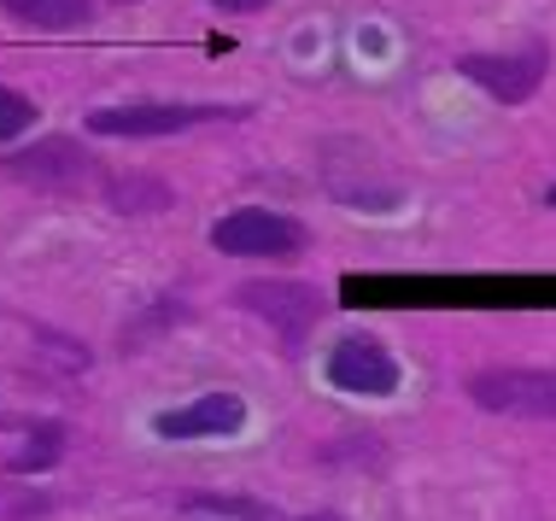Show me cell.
I'll return each instance as SVG.
<instances>
[{
  "label": "cell",
  "mask_w": 556,
  "mask_h": 521,
  "mask_svg": "<svg viewBox=\"0 0 556 521\" xmlns=\"http://www.w3.org/2000/svg\"><path fill=\"white\" fill-rule=\"evenodd\" d=\"M217 117H240L223 106H100L88 112V129L112 141H153V136H182V129L217 124Z\"/></svg>",
  "instance_id": "4"
},
{
  "label": "cell",
  "mask_w": 556,
  "mask_h": 521,
  "mask_svg": "<svg viewBox=\"0 0 556 521\" xmlns=\"http://www.w3.org/2000/svg\"><path fill=\"white\" fill-rule=\"evenodd\" d=\"M193 510H235L247 521H276V510H264V504H247V498H188Z\"/></svg>",
  "instance_id": "12"
},
{
  "label": "cell",
  "mask_w": 556,
  "mask_h": 521,
  "mask_svg": "<svg viewBox=\"0 0 556 521\" xmlns=\"http://www.w3.org/2000/svg\"><path fill=\"white\" fill-rule=\"evenodd\" d=\"M328 381L352 398H387V393H399V364L387 346H375L364 334H345L328 352Z\"/></svg>",
  "instance_id": "5"
},
{
  "label": "cell",
  "mask_w": 556,
  "mask_h": 521,
  "mask_svg": "<svg viewBox=\"0 0 556 521\" xmlns=\"http://www.w3.org/2000/svg\"><path fill=\"white\" fill-rule=\"evenodd\" d=\"M29 29H83L94 18V0H0Z\"/></svg>",
  "instance_id": "9"
},
{
  "label": "cell",
  "mask_w": 556,
  "mask_h": 521,
  "mask_svg": "<svg viewBox=\"0 0 556 521\" xmlns=\"http://www.w3.org/2000/svg\"><path fill=\"white\" fill-rule=\"evenodd\" d=\"M305 521H340V516H305Z\"/></svg>",
  "instance_id": "14"
},
{
  "label": "cell",
  "mask_w": 556,
  "mask_h": 521,
  "mask_svg": "<svg viewBox=\"0 0 556 521\" xmlns=\"http://www.w3.org/2000/svg\"><path fill=\"white\" fill-rule=\"evenodd\" d=\"M59 452H65V422H53V416H48V422H29V445L12 457V469H18V474L53 469Z\"/></svg>",
  "instance_id": "10"
},
{
  "label": "cell",
  "mask_w": 556,
  "mask_h": 521,
  "mask_svg": "<svg viewBox=\"0 0 556 521\" xmlns=\"http://www.w3.org/2000/svg\"><path fill=\"white\" fill-rule=\"evenodd\" d=\"M212 246L229 258H293L305 246V223L264 212V205H240V212L212 223Z\"/></svg>",
  "instance_id": "1"
},
{
  "label": "cell",
  "mask_w": 556,
  "mask_h": 521,
  "mask_svg": "<svg viewBox=\"0 0 556 521\" xmlns=\"http://www.w3.org/2000/svg\"><path fill=\"white\" fill-rule=\"evenodd\" d=\"M469 398L492 416L556 422V369H486L469 381Z\"/></svg>",
  "instance_id": "2"
},
{
  "label": "cell",
  "mask_w": 556,
  "mask_h": 521,
  "mask_svg": "<svg viewBox=\"0 0 556 521\" xmlns=\"http://www.w3.org/2000/svg\"><path fill=\"white\" fill-rule=\"evenodd\" d=\"M29 129H36V100L18 88H0V141H18Z\"/></svg>",
  "instance_id": "11"
},
{
  "label": "cell",
  "mask_w": 556,
  "mask_h": 521,
  "mask_svg": "<svg viewBox=\"0 0 556 521\" xmlns=\"http://www.w3.org/2000/svg\"><path fill=\"white\" fill-rule=\"evenodd\" d=\"M212 7H217V12H235V18H240V12H264L269 0H212Z\"/></svg>",
  "instance_id": "13"
},
{
  "label": "cell",
  "mask_w": 556,
  "mask_h": 521,
  "mask_svg": "<svg viewBox=\"0 0 556 521\" xmlns=\"http://www.w3.org/2000/svg\"><path fill=\"white\" fill-rule=\"evenodd\" d=\"M457 71L469 82L486 88L498 106H521V100H533L539 82H545L551 48H545V41H528V48H516V53H463Z\"/></svg>",
  "instance_id": "3"
},
{
  "label": "cell",
  "mask_w": 556,
  "mask_h": 521,
  "mask_svg": "<svg viewBox=\"0 0 556 521\" xmlns=\"http://www.w3.org/2000/svg\"><path fill=\"white\" fill-rule=\"evenodd\" d=\"M247 428V398L240 393H205L193 405L159 410L153 416V434L159 440H235Z\"/></svg>",
  "instance_id": "6"
},
{
  "label": "cell",
  "mask_w": 556,
  "mask_h": 521,
  "mask_svg": "<svg viewBox=\"0 0 556 521\" xmlns=\"http://www.w3.org/2000/svg\"><path fill=\"white\" fill-rule=\"evenodd\" d=\"M545 200H551V205H556V188H551V193H545Z\"/></svg>",
  "instance_id": "15"
},
{
  "label": "cell",
  "mask_w": 556,
  "mask_h": 521,
  "mask_svg": "<svg viewBox=\"0 0 556 521\" xmlns=\"http://www.w3.org/2000/svg\"><path fill=\"white\" fill-rule=\"evenodd\" d=\"M0 170L18 176V182H29V188H77L94 165H88V153L71 136H53V141L24 147V153H7Z\"/></svg>",
  "instance_id": "7"
},
{
  "label": "cell",
  "mask_w": 556,
  "mask_h": 521,
  "mask_svg": "<svg viewBox=\"0 0 556 521\" xmlns=\"http://www.w3.org/2000/svg\"><path fill=\"white\" fill-rule=\"evenodd\" d=\"M240 305L258 310V317H269L288 340L305 334V322L323 310L317 293H311V288H293V281H269V288H264V281H252V288H240Z\"/></svg>",
  "instance_id": "8"
}]
</instances>
